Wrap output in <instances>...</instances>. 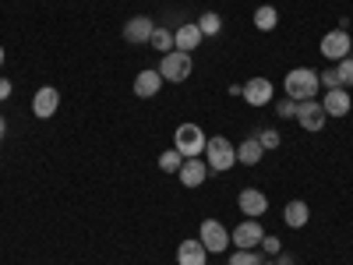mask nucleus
Returning a JSON list of instances; mask_svg holds the SVG:
<instances>
[{
  "mask_svg": "<svg viewBox=\"0 0 353 265\" xmlns=\"http://www.w3.org/2000/svg\"><path fill=\"white\" fill-rule=\"evenodd\" d=\"M350 46H353V39L346 36V28H336V32L321 36V53H325L329 61H346V57H350Z\"/></svg>",
  "mask_w": 353,
  "mask_h": 265,
  "instance_id": "6e6552de",
  "label": "nucleus"
},
{
  "mask_svg": "<svg viewBox=\"0 0 353 265\" xmlns=\"http://www.w3.org/2000/svg\"><path fill=\"white\" fill-rule=\"evenodd\" d=\"M325 121H329V113H325V106H321L318 99L297 103V124L304 131H321V128H325Z\"/></svg>",
  "mask_w": 353,
  "mask_h": 265,
  "instance_id": "423d86ee",
  "label": "nucleus"
},
{
  "mask_svg": "<svg viewBox=\"0 0 353 265\" xmlns=\"http://www.w3.org/2000/svg\"><path fill=\"white\" fill-rule=\"evenodd\" d=\"M181 163H184V156L176 153V149H166V153L159 156V170H163V173H176V170H181Z\"/></svg>",
  "mask_w": 353,
  "mask_h": 265,
  "instance_id": "5701e85b",
  "label": "nucleus"
},
{
  "mask_svg": "<svg viewBox=\"0 0 353 265\" xmlns=\"http://www.w3.org/2000/svg\"><path fill=\"white\" fill-rule=\"evenodd\" d=\"M321 106H325V113H329V117H346V113H350V106H353V99H350L346 88H329L325 99H321Z\"/></svg>",
  "mask_w": 353,
  "mask_h": 265,
  "instance_id": "4468645a",
  "label": "nucleus"
},
{
  "mask_svg": "<svg viewBox=\"0 0 353 265\" xmlns=\"http://www.w3.org/2000/svg\"><path fill=\"white\" fill-rule=\"evenodd\" d=\"M8 96H11V81L0 78V99H8Z\"/></svg>",
  "mask_w": 353,
  "mask_h": 265,
  "instance_id": "c756f323",
  "label": "nucleus"
},
{
  "mask_svg": "<svg viewBox=\"0 0 353 265\" xmlns=\"http://www.w3.org/2000/svg\"><path fill=\"white\" fill-rule=\"evenodd\" d=\"M251 106H265L272 99V81L269 78H251L248 85H244V92H241Z\"/></svg>",
  "mask_w": 353,
  "mask_h": 265,
  "instance_id": "f8f14e48",
  "label": "nucleus"
},
{
  "mask_svg": "<svg viewBox=\"0 0 353 265\" xmlns=\"http://www.w3.org/2000/svg\"><path fill=\"white\" fill-rule=\"evenodd\" d=\"M57 106H61V92H57L53 85L39 88V92L32 96V113L39 117V121H46V117H53V113H57Z\"/></svg>",
  "mask_w": 353,
  "mask_h": 265,
  "instance_id": "9d476101",
  "label": "nucleus"
},
{
  "mask_svg": "<svg viewBox=\"0 0 353 265\" xmlns=\"http://www.w3.org/2000/svg\"><path fill=\"white\" fill-rule=\"evenodd\" d=\"M205 244L201 241H184L181 248H176V265H205Z\"/></svg>",
  "mask_w": 353,
  "mask_h": 265,
  "instance_id": "f3484780",
  "label": "nucleus"
},
{
  "mask_svg": "<svg viewBox=\"0 0 353 265\" xmlns=\"http://www.w3.org/2000/svg\"><path fill=\"white\" fill-rule=\"evenodd\" d=\"M149 46H152V50H159V53H170V50H176V46H173V32H170V28H156V32H152V39H149Z\"/></svg>",
  "mask_w": 353,
  "mask_h": 265,
  "instance_id": "4be33fe9",
  "label": "nucleus"
},
{
  "mask_svg": "<svg viewBox=\"0 0 353 265\" xmlns=\"http://www.w3.org/2000/svg\"><path fill=\"white\" fill-rule=\"evenodd\" d=\"M230 265H261V255L258 251H237L230 258Z\"/></svg>",
  "mask_w": 353,
  "mask_h": 265,
  "instance_id": "a878e982",
  "label": "nucleus"
},
{
  "mask_svg": "<svg viewBox=\"0 0 353 265\" xmlns=\"http://www.w3.org/2000/svg\"><path fill=\"white\" fill-rule=\"evenodd\" d=\"M205 173H209V166H205L198 156H194V159H184L181 170H176V177H181V184H184V188H198V184L205 181Z\"/></svg>",
  "mask_w": 353,
  "mask_h": 265,
  "instance_id": "2eb2a0df",
  "label": "nucleus"
},
{
  "mask_svg": "<svg viewBox=\"0 0 353 265\" xmlns=\"http://www.w3.org/2000/svg\"><path fill=\"white\" fill-rule=\"evenodd\" d=\"M198 241L205 244V251H209V255H219V251L230 248V230L219 219H205L201 230H198Z\"/></svg>",
  "mask_w": 353,
  "mask_h": 265,
  "instance_id": "39448f33",
  "label": "nucleus"
},
{
  "mask_svg": "<svg viewBox=\"0 0 353 265\" xmlns=\"http://www.w3.org/2000/svg\"><path fill=\"white\" fill-rule=\"evenodd\" d=\"M163 88V75L159 71H138V78H134V96H141V99H152L156 92Z\"/></svg>",
  "mask_w": 353,
  "mask_h": 265,
  "instance_id": "dca6fc26",
  "label": "nucleus"
},
{
  "mask_svg": "<svg viewBox=\"0 0 353 265\" xmlns=\"http://www.w3.org/2000/svg\"><path fill=\"white\" fill-rule=\"evenodd\" d=\"M286 96L293 99V103H304V99H314L318 96V71H311V68H293L290 75H286Z\"/></svg>",
  "mask_w": 353,
  "mask_h": 265,
  "instance_id": "f257e3e1",
  "label": "nucleus"
},
{
  "mask_svg": "<svg viewBox=\"0 0 353 265\" xmlns=\"http://www.w3.org/2000/svg\"><path fill=\"white\" fill-rule=\"evenodd\" d=\"M8 135V121H4V117H0V138H4Z\"/></svg>",
  "mask_w": 353,
  "mask_h": 265,
  "instance_id": "2f4dec72",
  "label": "nucleus"
},
{
  "mask_svg": "<svg viewBox=\"0 0 353 265\" xmlns=\"http://www.w3.org/2000/svg\"><path fill=\"white\" fill-rule=\"evenodd\" d=\"M261 141L258 138H248V141H241L237 145V163H244V166H258L261 163Z\"/></svg>",
  "mask_w": 353,
  "mask_h": 265,
  "instance_id": "6ab92c4d",
  "label": "nucleus"
},
{
  "mask_svg": "<svg viewBox=\"0 0 353 265\" xmlns=\"http://www.w3.org/2000/svg\"><path fill=\"white\" fill-rule=\"evenodd\" d=\"M336 75H339V85H343V88H350V85H353V57H346V61H339Z\"/></svg>",
  "mask_w": 353,
  "mask_h": 265,
  "instance_id": "393cba45",
  "label": "nucleus"
},
{
  "mask_svg": "<svg viewBox=\"0 0 353 265\" xmlns=\"http://www.w3.org/2000/svg\"><path fill=\"white\" fill-rule=\"evenodd\" d=\"M205 163H209V170H230L233 163H237V149H233V141L216 135L205 141Z\"/></svg>",
  "mask_w": 353,
  "mask_h": 265,
  "instance_id": "20e7f679",
  "label": "nucleus"
},
{
  "mask_svg": "<svg viewBox=\"0 0 353 265\" xmlns=\"http://www.w3.org/2000/svg\"><path fill=\"white\" fill-rule=\"evenodd\" d=\"M254 138L261 141V149H265V153H269V149H279V131H272V128H265V131H258Z\"/></svg>",
  "mask_w": 353,
  "mask_h": 265,
  "instance_id": "b1692460",
  "label": "nucleus"
},
{
  "mask_svg": "<svg viewBox=\"0 0 353 265\" xmlns=\"http://www.w3.org/2000/svg\"><path fill=\"white\" fill-rule=\"evenodd\" d=\"M276 25H279V14H276L272 4H261V8L254 11V28H258V32H272Z\"/></svg>",
  "mask_w": 353,
  "mask_h": 265,
  "instance_id": "aec40b11",
  "label": "nucleus"
},
{
  "mask_svg": "<svg viewBox=\"0 0 353 265\" xmlns=\"http://www.w3.org/2000/svg\"><path fill=\"white\" fill-rule=\"evenodd\" d=\"M261 265H269V262H261Z\"/></svg>",
  "mask_w": 353,
  "mask_h": 265,
  "instance_id": "f704fd0d",
  "label": "nucleus"
},
{
  "mask_svg": "<svg viewBox=\"0 0 353 265\" xmlns=\"http://www.w3.org/2000/svg\"><path fill=\"white\" fill-rule=\"evenodd\" d=\"M276 113H279V117H297V103H293V99L286 96V99L276 106Z\"/></svg>",
  "mask_w": 353,
  "mask_h": 265,
  "instance_id": "c85d7f7f",
  "label": "nucleus"
},
{
  "mask_svg": "<svg viewBox=\"0 0 353 265\" xmlns=\"http://www.w3.org/2000/svg\"><path fill=\"white\" fill-rule=\"evenodd\" d=\"M261 237H265V230H261V223L258 219H244L241 226H233V244H237L241 251H254V248H261Z\"/></svg>",
  "mask_w": 353,
  "mask_h": 265,
  "instance_id": "0eeeda50",
  "label": "nucleus"
},
{
  "mask_svg": "<svg viewBox=\"0 0 353 265\" xmlns=\"http://www.w3.org/2000/svg\"><path fill=\"white\" fill-rule=\"evenodd\" d=\"M205 131L198 128V124H181L176 128V135H173V149L181 153L184 159H194V156H201L205 153Z\"/></svg>",
  "mask_w": 353,
  "mask_h": 265,
  "instance_id": "7ed1b4c3",
  "label": "nucleus"
},
{
  "mask_svg": "<svg viewBox=\"0 0 353 265\" xmlns=\"http://www.w3.org/2000/svg\"><path fill=\"white\" fill-rule=\"evenodd\" d=\"M191 53H184V50H170V53H163V61H159V75H163V81H173V85H181V81H188L191 78Z\"/></svg>",
  "mask_w": 353,
  "mask_h": 265,
  "instance_id": "f03ea898",
  "label": "nucleus"
},
{
  "mask_svg": "<svg viewBox=\"0 0 353 265\" xmlns=\"http://www.w3.org/2000/svg\"><path fill=\"white\" fill-rule=\"evenodd\" d=\"M152 32H156V25H152V18H145V14H134V18L124 25V39H128V43H149Z\"/></svg>",
  "mask_w": 353,
  "mask_h": 265,
  "instance_id": "9b49d317",
  "label": "nucleus"
},
{
  "mask_svg": "<svg viewBox=\"0 0 353 265\" xmlns=\"http://www.w3.org/2000/svg\"><path fill=\"white\" fill-rule=\"evenodd\" d=\"M205 36H201V28H198V21H188V25H181L173 32V46L176 50H184V53H191V50H198V43H201Z\"/></svg>",
  "mask_w": 353,
  "mask_h": 265,
  "instance_id": "ddd939ff",
  "label": "nucleus"
},
{
  "mask_svg": "<svg viewBox=\"0 0 353 265\" xmlns=\"http://www.w3.org/2000/svg\"><path fill=\"white\" fill-rule=\"evenodd\" d=\"M237 205H241V213L248 219H261L265 213H269V198H265V191H258V188H244Z\"/></svg>",
  "mask_w": 353,
  "mask_h": 265,
  "instance_id": "1a4fd4ad",
  "label": "nucleus"
},
{
  "mask_svg": "<svg viewBox=\"0 0 353 265\" xmlns=\"http://www.w3.org/2000/svg\"><path fill=\"white\" fill-rule=\"evenodd\" d=\"M0 68H4V46H0Z\"/></svg>",
  "mask_w": 353,
  "mask_h": 265,
  "instance_id": "473e14b6",
  "label": "nucleus"
},
{
  "mask_svg": "<svg viewBox=\"0 0 353 265\" xmlns=\"http://www.w3.org/2000/svg\"><path fill=\"white\" fill-rule=\"evenodd\" d=\"M307 219H311V209H307V202H290L286 209H283V223H286V226H293V230L307 226Z\"/></svg>",
  "mask_w": 353,
  "mask_h": 265,
  "instance_id": "a211bd4d",
  "label": "nucleus"
},
{
  "mask_svg": "<svg viewBox=\"0 0 353 265\" xmlns=\"http://www.w3.org/2000/svg\"><path fill=\"white\" fill-rule=\"evenodd\" d=\"M198 28H201V36H219V28H223V18L216 11H205L198 18Z\"/></svg>",
  "mask_w": 353,
  "mask_h": 265,
  "instance_id": "412c9836",
  "label": "nucleus"
},
{
  "mask_svg": "<svg viewBox=\"0 0 353 265\" xmlns=\"http://www.w3.org/2000/svg\"><path fill=\"white\" fill-rule=\"evenodd\" d=\"M261 251H265V255H279V251H283L279 237H272V233H265V237H261Z\"/></svg>",
  "mask_w": 353,
  "mask_h": 265,
  "instance_id": "bb28decb",
  "label": "nucleus"
},
{
  "mask_svg": "<svg viewBox=\"0 0 353 265\" xmlns=\"http://www.w3.org/2000/svg\"><path fill=\"white\" fill-rule=\"evenodd\" d=\"M276 258H279V262H276V265H297V262H293V258H290V255H283V251H279V255H276Z\"/></svg>",
  "mask_w": 353,
  "mask_h": 265,
  "instance_id": "7c9ffc66",
  "label": "nucleus"
},
{
  "mask_svg": "<svg viewBox=\"0 0 353 265\" xmlns=\"http://www.w3.org/2000/svg\"><path fill=\"white\" fill-rule=\"evenodd\" d=\"M350 57H353V46H350Z\"/></svg>",
  "mask_w": 353,
  "mask_h": 265,
  "instance_id": "72a5a7b5",
  "label": "nucleus"
},
{
  "mask_svg": "<svg viewBox=\"0 0 353 265\" xmlns=\"http://www.w3.org/2000/svg\"><path fill=\"white\" fill-rule=\"evenodd\" d=\"M318 81L325 85V88H343V85H339V75H336V71H321V75H318Z\"/></svg>",
  "mask_w": 353,
  "mask_h": 265,
  "instance_id": "cd10ccee",
  "label": "nucleus"
}]
</instances>
